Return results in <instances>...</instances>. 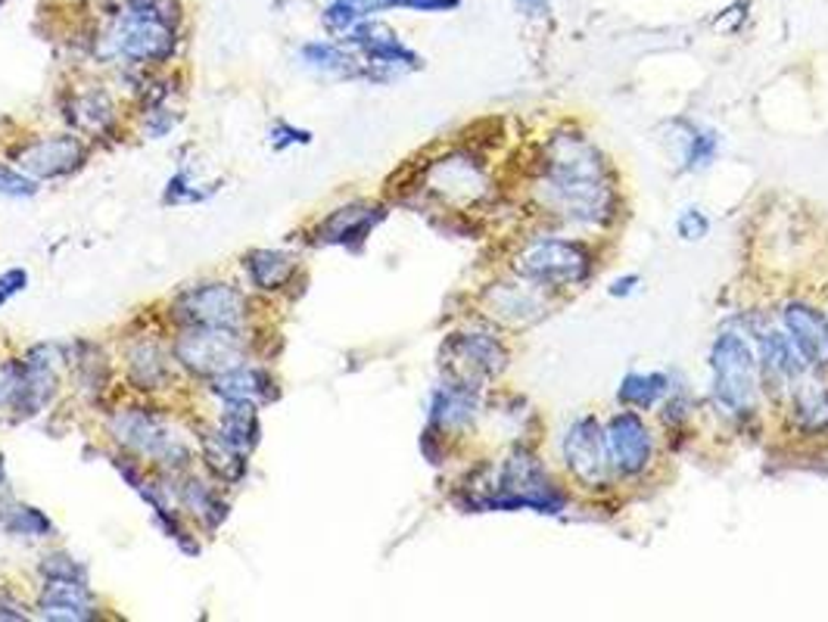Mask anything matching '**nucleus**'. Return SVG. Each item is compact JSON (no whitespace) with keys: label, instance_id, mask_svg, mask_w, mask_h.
<instances>
[{"label":"nucleus","instance_id":"obj_10","mask_svg":"<svg viewBox=\"0 0 828 622\" xmlns=\"http://www.w3.org/2000/svg\"><path fill=\"white\" fill-rule=\"evenodd\" d=\"M607 451H610V464L617 467L623 476H635L651 464L654 443L645 423L639 421V414L623 411L607 423Z\"/></svg>","mask_w":828,"mask_h":622},{"label":"nucleus","instance_id":"obj_3","mask_svg":"<svg viewBox=\"0 0 828 622\" xmlns=\"http://www.w3.org/2000/svg\"><path fill=\"white\" fill-rule=\"evenodd\" d=\"M480 508H536L542 513H558L564 495L555 489L548 473L527 451H515L495 470L490 489L480 495Z\"/></svg>","mask_w":828,"mask_h":622},{"label":"nucleus","instance_id":"obj_35","mask_svg":"<svg viewBox=\"0 0 828 622\" xmlns=\"http://www.w3.org/2000/svg\"><path fill=\"white\" fill-rule=\"evenodd\" d=\"M458 0H383V7H411V10H424V13H436V10H452Z\"/></svg>","mask_w":828,"mask_h":622},{"label":"nucleus","instance_id":"obj_37","mask_svg":"<svg viewBox=\"0 0 828 622\" xmlns=\"http://www.w3.org/2000/svg\"><path fill=\"white\" fill-rule=\"evenodd\" d=\"M515 3L523 13H530V16H539V13L548 10V0H515Z\"/></svg>","mask_w":828,"mask_h":622},{"label":"nucleus","instance_id":"obj_18","mask_svg":"<svg viewBox=\"0 0 828 622\" xmlns=\"http://www.w3.org/2000/svg\"><path fill=\"white\" fill-rule=\"evenodd\" d=\"M383 212L378 209H368V206H349V209H339L334 212L328 222H324V240L328 244H349V240H361L374 222L381 219Z\"/></svg>","mask_w":828,"mask_h":622},{"label":"nucleus","instance_id":"obj_8","mask_svg":"<svg viewBox=\"0 0 828 622\" xmlns=\"http://www.w3.org/2000/svg\"><path fill=\"white\" fill-rule=\"evenodd\" d=\"M564 461L582 486H589V489L605 486L614 464H610V451H607V436L602 423L595 418H582V421L573 423L570 433L564 436Z\"/></svg>","mask_w":828,"mask_h":622},{"label":"nucleus","instance_id":"obj_24","mask_svg":"<svg viewBox=\"0 0 828 622\" xmlns=\"http://www.w3.org/2000/svg\"><path fill=\"white\" fill-rule=\"evenodd\" d=\"M181 501L190 513H197L206 526H219L224 520V505L215 498V492L202 486L200 480H187V486L181 489Z\"/></svg>","mask_w":828,"mask_h":622},{"label":"nucleus","instance_id":"obj_40","mask_svg":"<svg viewBox=\"0 0 828 622\" xmlns=\"http://www.w3.org/2000/svg\"><path fill=\"white\" fill-rule=\"evenodd\" d=\"M0 3H3V0H0Z\"/></svg>","mask_w":828,"mask_h":622},{"label":"nucleus","instance_id":"obj_26","mask_svg":"<svg viewBox=\"0 0 828 622\" xmlns=\"http://www.w3.org/2000/svg\"><path fill=\"white\" fill-rule=\"evenodd\" d=\"M165 374H169L165 358L159 356L153 346H140L132 352V377L135 383H140V389H157Z\"/></svg>","mask_w":828,"mask_h":622},{"label":"nucleus","instance_id":"obj_12","mask_svg":"<svg viewBox=\"0 0 828 622\" xmlns=\"http://www.w3.org/2000/svg\"><path fill=\"white\" fill-rule=\"evenodd\" d=\"M784 327L794 339L798 352L806 358V364L828 368V318L823 311L794 302L784 311Z\"/></svg>","mask_w":828,"mask_h":622},{"label":"nucleus","instance_id":"obj_2","mask_svg":"<svg viewBox=\"0 0 828 622\" xmlns=\"http://www.w3.org/2000/svg\"><path fill=\"white\" fill-rule=\"evenodd\" d=\"M714 399L732 418H747L757 408L761 396V364L751 352V346L736 334L719 336L714 352Z\"/></svg>","mask_w":828,"mask_h":622},{"label":"nucleus","instance_id":"obj_7","mask_svg":"<svg viewBox=\"0 0 828 622\" xmlns=\"http://www.w3.org/2000/svg\"><path fill=\"white\" fill-rule=\"evenodd\" d=\"M443 358H446L443 364H446V371L452 374V383H458L465 389H477L480 383L493 380L505 368L508 352L502 349V343L493 339V336L461 334L448 339Z\"/></svg>","mask_w":828,"mask_h":622},{"label":"nucleus","instance_id":"obj_17","mask_svg":"<svg viewBox=\"0 0 828 622\" xmlns=\"http://www.w3.org/2000/svg\"><path fill=\"white\" fill-rule=\"evenodd\" d=\"M219 433L224 439L237 445L240 451H247L256 445L259 436V418H256V405L247 399H227V408L219 418Z\"/></svg>","mask_w":828,"mask_h":622},{"label":"nucleus","instance_id":"obj_28","mask_svg":"<svg viewBox=\"0 0 828 622\" xmlns=\"http://www.w3.org/2000/svg\"><path fill=\"white\" fill-rule=\"evenodd\" d=\"M302 60L318 72H336V75H353V60L334 45H309L302 50Z\"/></svg>","mask_w":828,"mask_h":622},{"label":"nucleus","instance_id":"obj_34","mask_svg":"<svg viewBox=\"0 0 828 622\" xmlns=\"http://www.w3.org/2000/svg\"><path fill=\"white\" fill-rule=\"evenodd\" d=\"M23 380V364H0V405H13Z\"/></svg>","mask_w":828,"mask_h":622},{"label":"nucleus","instance_id":"obj_5","mask_svg":"<svg viewBox=\"0 0 828 622\" xmlns=\"http://www.w3.org/2000/svg\"><path fill=\"white\" fill-rule=\"evenodd\" d=\"M175 356L184 368H190L200 377H219L231 368L244 364V343L237 331H219V327H187L175 346Z\"/></svg>","mask_w":828,"mask_h":622},{"label":"nucleus","instance_id":"obj_13","mask_svg":"<svg viewBox=\"0 0 828 622\" xmlns=\"http://www.w3.org/2000/svg\"><path fill=\"white\" fill-rule=\"evenodd\" d=\"M112 433H115V439L125 445V448H132L137 455H153L159 458L165 448H169V436H165V426L159 421L157 414H147V411H140V408H132V411H125V414H119L115 421H112Z\"/></svg>","mask_w":828,"mask_h":622},{"label":"nucleus","instance_id":"obj_9","mask_svg":"<svg viewBox=\"0 0 828 622\" xmlns=\"http://www.w3.org/2000/svg\"><path fill=\"white\" fill-rule=\"evenodd\" d=\"M107 41H110L112 53H119V57L140 60V63H147V60L162 63L175 47V32H172V25L144 20L137 13H125L115 23Z\"/></svg>","mask_w":828,"mask_h":622},{"label":"nucleus","instance_id":"obj_23","mask_svg":"<svg viewBox=\"0 0 828 622\" xmlns=\"http://www.w3.org/2000/svg\"><path fill=\"white\" fill-rule=\"evenodd\" d=\"M670 393V380L664 374H629L620 386V401L629 408H651Z\"/></svg>","mask_w":828,"mask_h":622},{"label":"nucleus","instance_id":"obj_1","mask_svg":"<svg viewBox=\"0 0 828 622\" xmlns=\"http://www.w3.org/2000/svg\"><path fill=\"white\" fill-rule=\"evenodd\" d=\"M545 190L573 222L602 224L614 206L602 153L582 137H555L545 153Z\"/></svg>","mask_w":828,"mask_h":622},{"label":"nucleus","instance_id":"obj_25","mask_svg":"<svg viewBox=\"0 0 828 622\" xmlns=\"http://www.w3.org/2000/svg\"><path fill=\"white\" fill-rule=\"evenodd\" d=\"M378 7H383V0H331V7L324 10V23L334 32H353Z\"/></svg>","mask_w":828,"mask_h":622},{"label":"nucleus","instance_id":"obj_36","mask_svg":"<svg viewBox=\"0 0 828 622\" xmlns=\"http://www.w3.org/2000/svg\"><path fill=\"white\" fill-rule=\"evenodd\" d=\"M25 281H28V274L20 271V268H16V271H7V274L0 277V306H3L10 296H16L20 289H25Z\"/></svg>","mask_w":828,"mask_h":622},{"label":"nucleus","instance_id":"obj_32","mask_svg":"<svg viewBox=\"0 0 828 622\" xmlns=\"http://www.w3.org/2000/svg\"><path fill=\"white\" fill-rule=\"evenodd\" d=\"M676 231H679L682 240L694 244V240H701V237L710 231V222H707L697 209H685V212L679 215V222H676Z\"/></svg>","mask_w":828,"mask_h":622},{"label":"nucleus","instance_id":"obj_30","mask_svg":"<svg viewBox=\"0 0 828 622\" xmlns=\"http://www.w3.org/2000/svg\"><path fill=\"white\" fill-rule=\"evenodd\" d=\"M128 13H137L144 20L175 25L178 23V3L175 0H128Z\"/></svg>","mask_w":828,"mask_h":622},{"label":"nucleus","instance_id":"obj_39","mask_svg":"<svg viewBox=\"0 0 828 622\" xmlns=\"http://www.w3.org/2000/svg\"><path fill=\"white\" fill-rule=\"evenodd\" d=\"M10 486H7V473H3V458H0V495H7Z\"/></svg>","mask_w":828,"mask_h":622},{"label":"nucleus","instance_id":"obj_14","mask_svg":"<svg viewBox=\"0 0 828 622\" xmlns=\"http://www.w3.org/2000/svg\"><path fill=\"white\" fill-rule=\"evenodd\" d=\"M45 620H94L88 582H66V579H47L38 604Z\"/></svg>","mask_w":828,"mask_h":622},{"label":"nucleus","instance_id":"obj_22","mask_svg":"<svg viewBox=\"0 0 828 622\" xmlns=\"http://www.w3.org/2000/svg\"><path fill=\"white\" fill-rule=\"evenodd\" d=\"M794 421L804 430H828V389L823 383H813L794 393Z\"/></svg>","mask_w":828,"mask_h":622},{"label":"nucleus","instance_id":"obj_16","mask_svg":"<svg viewBox=\"0 0 828 622\" xmlns=\"http://www.w3.org/2000/svg\"><path fill=\"white\" fill-rule=\"evenodd\" d=\"M269 386H274L269 374H262L256 368H247V364L231 368V371H224L219 377H212V389L219 396H224V399H271Z\"/></svg>","mask_w":828,"mask_h":622},{"label":"nucleus","instance_id":"obj_11","mask_svg":"<svg viewBox=\"0 0 828 622\" xmlns=\"http://www.w3.org/2000/svg\"><path fill=\"white\" fill-rule=\"evenodd\" d=\"M85 159V147L78 137H69V134H60V137H45V140H35L20 150L16 162L20 169H25L28 175L35 178H60V175H69L72 169H78Z\"/></svg>","mask_w":828,"mask_h":622},{"label":"nucleus","instance_id":"obj_21","mask_svg":"<svg viewBox=\"0 0 828 622\" xmlns=\"http://www.w3.org/2000/svg\"><path fill=\"white\" fill-rule=\"evenodd\" d=\"M202 458L227 483H237L244 476V467H247L244 451L231 439H224L222 433H206L202 436Z\"/></svg>","mask_w":828,"mask_h":622},{"label":"nucleus","instance_id":"obj_27","mask_svg":"<svg viewBox=\"0 0 828 622\" xmlns=\"http://www.w3.org/2000/svg\"><path fill=\"white\" fill-rule=\"evenodd\" d=\"M0 526L7 533L28 535V538H45L50 533V520H47L45 513L35 511V508H10Z\"/></svg>","mask_w":828,"mask_h":622},{"label":"nucleus","instance_id":"obj_4","mask_svg":"<svg viewBox=\"0 0 828 622\" xmlns=\"http://www.w3.org/2000/svg\"><path fill=\"white\" fill-rule=\"evenodd\" d=\"M515 268L530 284L570 287V284H582L592 274V256L585 252V246L570 244V240H542V244L527 246L517 256Z\"/></svg>","mask_w":828,"mask_h":622},{"label":"nucleus","instance_id":"obj_19","mask_svg":"<svg viewBox=\"0 0 828 622\" xmlns=\"http://www.w3.org/2000/svg\"><path fill=\"white\" fill-rule=\"evenodd\" d=\"M249 281L259 289H281L296 271V262H293L287 252H277V249H259L247 259Z\"/></svg>","mask_w":828,"mask_h":622},{"label":"nucleus","instance_id":"obj_29","mask_svg":"<svg viewBox=\"0 0 828 622\" xmlns=\"http://www.w3.org/2000/svg\"><path fill=\"white\" fill-rule=\"evenodd\" d=\"M75 122L90 132H100L103 125L112 122V103L103 94H88V97L75 100Z\"/></svg>","mask_w":828,"mask_h":622},{"label":"nucleus","instance_id":"obj_15","mask_svg":"<svg viewBox=\"0 0 828 622\" xmlns=\"http://www.w3.org/2000/svg\"><path fill=\"white\" fill-rule=\"evenodd\" d=\"M761 364L763 374L776 386H791L804 374V356L798 352L794 339L782 334H763L761 339Z\"/></svg>","mask_w":828,"mask_h":622},{"label":"nucleus","instance_id":"obj_33","mask_svg":"<svg viewBox=\"0 0 828 622\" xmlns=\"http://www.w3.org/2000/svg\"><path fill=\"white\" fill-rule=\"evenodd\" d=\"M28 194H35V184L16 175L13 169L0 165V197H28Z\"/></svg>","mask_w":828,"mask_h":622},{"label":"nucleus","instance_id":"obj_38","mask_svg":"<svg viewBox=\"0 0 828 622\" xmlns=\"http://www.w3.org/2000/svg\"><path fill=\"white\" fill-rule=\"evenodd\" d=\"M635 284H639V277H629V281H617L610 293H614V296H623V293H627V289L635 287Z\"/></svg>","mask_w":828,"mask_h":622},{"label":"nucleus","instance_id":"obj_20","mask_svg":"<svg viewBox=\"0 0 828 622\" xmlns=\"http://www.w3.org/2000/svg\"><path fill=\"white\" fill-rule=\"evenodd\" d=\"M490 309L502 321H508V324H527V321H533V318L542 314V306L536 302V289L530 287L495 289V293H490Z\"/></svg>","mask_w":828,"mask_h":622},{"label":"nucleus","instance_id":"obj_6","mask_svg":"<svg viewBox=\"0 0 828 622\" xmlns=\"http://www.w3.org/2000/svg\"><path fill=\"white\" fill-rule=\"evenodd\" d=\"M175 309H178V321L187 327L240 331L247 318V299L231 284H202V287L187 289Z\"/></svg>","mask_w":828,"mask_h":622},{"label":"nucleus","instance_id":"obj_31","mask_svg":"<svg viewBox=\"0 0 828 622\" xmlns=\"http://www.w3.org/2000/svg\"><path fill=\"white\" fill-rule=\"evenodd\" d=\"M41 573L47 579H66V582H88V570L85 567H78L72 557H45V563H41Z\"/></svg>","mask_w":828,"mask_h":622}]
</instances>
